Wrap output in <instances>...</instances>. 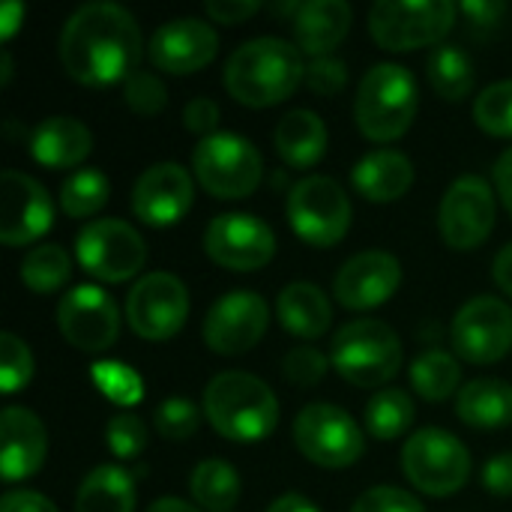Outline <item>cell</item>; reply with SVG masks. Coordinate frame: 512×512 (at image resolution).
Here are the masks:
<instances>
[{
  "instance_id": "1",
  "label": "cell",
  "mask_w": 512,
  "mask_h": 512,
  "mask_svg": "<svg viewBox=\"0 0 512 512\" xmlns=\"http://www.w3.org/2000/svg\"><path fill=\"white\" fill-rule=\"evenodd\" d=\"M141 51V27L120 3H84L60 33V63L69 78L87 87L126 84L138 72Z\"/></svg>"
},
{
  "instance_id": "2",
  "label": "cell",
  "mask_w": 512,
  "mask_h": 512,
  "mask_svg": "<svg viewBox=\"0 0 512 512\" xmlns=\"http://www.w3.org/2000/svg\"><path fill=\"white\" fill-rule=\"evenodd\" d=\"M225 90L249 108L285 102L306 81V60L297 42L258 36L243 42L225 63Z\"/></svg>"
},
{
  "instance_id": "3",
  "label": "cell",
  "mask_w": 512,
  "mask_h": 512,
  "mask_svg": "<svg viewBox=\"0 0 512 512\" xmlns=\"http://www.w3.org/2000/svg\"><path fill=\"white\" fill-rule=\"evenodd\" d=\"M204 417L228 441L255 444L276 432L279 399L276 393L249 372H219L204 390Z\"/></svg>"
},
{
  "instance_id": "4",
  "label": "cell",
  "mask_w": 512,
  "mask_h": 512,
  "mask_svg": "<svg viewBox=\"0 0 512 512\" xmlns=\"http://www.w3.org/2000/svg\"><path fill=\"white\" fill-rule=\"evenodd\" d=\"M420 108V90L414 75L399 63L372 66L357 87L354 96V120L357 129L378 144L399 141Z\"/></svg>"
},
{
  "instance_id": "5",
  "label": "cell",
  "mask_w": 512,
  "mask_h": 512,
  "mask_svg": "<svg viewBox=\"0 0 512 512\" xmlns=\"http://www.w3.org/2000/svg\"><path fill=\"white\" fill-rule=\"evenodd\" d=\"M330 363L348 384L384 390V384H390L402 369V339L390 324L378 318H360L336 330Z\"/></svg>"
},
{
  "instance_id": "6",
  "label": "cell",
  "mask_w": 512,
  "mask_h": 512,
  "mask_svg": "<svg viewBox=\"0 0 512 512\" xmlns=\"http://www.w3.org/2000/svg\"><path fill=\"white\" fill-rule=\"evenodd\" d=\"M192 174L213 198H249L264 180V159L249 138L216 132L195 144Z\"/></svg>"
},
{
  "instance_id": "7",
  "label": "cell",
  "mask_w": 512,
  "mask_h": 512,
  "mask_svg": "<svg viewBox=\"0 0 512 512\" xmlns=\"http://www.w3.org/2000/svg\"><path fill=\"white\" fill-rule=\"evenodd\" d=\"M402 471L414 489L432 498H450L471 480L474 462L468 447L447 429L429 426L414 432L402 447Z\"/></svg>"
},
{
  "instance_id": "8",
  "label": "cell",
  "mask_w": 512,
  "mask_h": 512,
  "mask_svg": "<svg viewBox=\"0 0 512 512\" xmlns=\"http://www.w3.org/2000/svg\"><path fill=\"white\" fill-rule=\"evenodd\" d=\"M456 24L450 0H378L369 9V33L387 51L441 45Z\"/></svg>"
},
{
  "instance_id": "9",
  "label": "cell",
  "mask_w": 512,
  "mask_h": 512,
  "mask_svg": "<svg viewBox=\"0 0 512 512\" xmlns=\"http://www.w3.org/2000/svg\"><path fill=\"white\" fill-rule=\"evenodd\" d=\"M285 213L294 234L318 249L342 243L351 228V198L333 177L324 174H312L294 183Z\"/></svg>"
},
{
  "instance_id": "10",
  "label": "cell",
  "mask_w": 512,
  "mask_h": 512,
  "mask_svg": "<svg viewBox=\"0 0 512 512\" xmlns=\"http://www.w3.org/2000/svg\"><path fill=\"white\" fill-rule=\"evenodd\" d=\"M294 444L312 465L327 468V471L351 468L354 462L363 459V450H366V438L357 420L330 402L306 405L297 414Z\"/></svg>"
},
{
  "instance_id": "11",
  "label": "cell",
  "mask_w": 512,
  "mask_h": 512,
  "mask_svg": "<svg viewBox=\"0 0 512 512\" xmlns=\"http://www.w3.org/2000/svg\"><path fill=\"white\" fill-rule=\"evenodd\" d=\"M75 258L99 282H126L144 270L147 243L123 219H93L75 237Z\"/></svg>"
},
{
  "instance_id": "12",
  "label": "cell",
  "mask_w": 512,
  "mask_h": 512,
  "mask_svg": "<svg viewBox=\"0 0 512 512\" xmlns=\"http://www.w3.org/2000/svg\"><path fill=\"white\" fill-rule=\"evenodd\" d=\"M498 219V192L489 186V180L477 174H465L453 180L441 198L438 207V228L450 249L471 252L483 246Z\"/></svg>"
},
{
  "instance_id": "13",
  "label": "cell",
  "mask_w": 512,
  "mask_h": 512,
  "mask_svg": "<svg viewBox=\"0 0 512 512\" xmlns=\"http://www.w3.org/2000/svg\"><path fill=\"white\" fill-rule=\"evenodd\" d=\"M189 318L186 285L165 270L141 276L126 297V321L135 336L147 342L174 339Z\"/></svg>"
},
{
  "instance_id": "14",
  "label": "cell",
  "mask_w": 512,
  "mask_h": 512,
  "mask_svg": "<svg viewBox=\"0 0 512 512\" xmlns=\"http://www.w3.org/2000/svg\"><path fill=\"white\" fill-rule=\"evenodd\" d=\"M456 357L474 366H492L504 360L512 348V309L501 297L468 300L450 327Z\"/></svg>"
},
{
  "instance_id": "15",
  "label": "cell",
  "mask_w": 512,
  "mask_h": 512,
  "mask_svg": "<svg viewBox=\"0 0 512 512\" xmlns=\"http://www.w3.org/2000/svg\"><path fill=\"white\" fill-rule=\"evenodd\" d=\"M204 252L225 270L252 273L273 261L276 234L252 213H219L204 231Z\"/></svg>"
},
{
  "instance_id": "16",
  "label": "cell",
  "mask_w": 512,
  "mask_h": 512,
  "mask_svg": "<svg viewBox=\"0 0 512 512\" xmlns=\"http://www.w3.org/2000/svg\"><path fill=\"white\" fill-rule=\"evenodd\" d=\"M57 327L72 348L99 354L117 342L120 312L108 291L96 285H75L57 303Z\"/></svg>"
},
{
  "instance_id": "17",
  "label": "cell",
  "mask_w": 512,
  "mask_h": 512,
  "mask_svg": "<svg viewBox=\"0 0 512 512\" xmlns=\"http://www.w3.org/2000/svg\"><path fill=\"white\" fill-rule=\"evenodd\" d=\"M270 324V306L255 291H231L219 297L204 318V342L222 357L252 351Z\"/></svg>"
},
{
  "instance_id": "18",
  "label": "cell",
  "mask_w": 512,
  "mask_h": 512,
  "mask_svg": "<svg viewBox=\"0 0 512 512\" xmlns=\"http://www.w3.org/2000/svg\"><path fill=\"white\" fill-rule=\"evenodd\" d=\"M54 225V204L39 180L6 168L0 174V243L27 246Z\"/></svg>"
},
{
  "instance_id": "19",
  "label": "cell",
  "mask_w": 512,
  "mask_h": 512,
  "mask_svg": "<svg viewBox=\"0 0 512 512\" xmlns=\"http://www.w3.org/2000/svg\"><path fill=\"white\" fill-rule=\"evenodd\" d=\"M219 54V33L204 18H174L156 27L147 45V57L156 69L171 75H189L210 66Z\"/></svg>"
},
{
  "instance_id": "20",
  "label": "cell",
  "mask_w": 512,
  "mask_h": 512,
  "mask_svg": "<svg viewBox=\"0 0 512 512\" xmlns=\"http://www.w3.org/2000/svg\"><path fill=\"white\" fill-rule=\"evenodd\" d=\"M195 201L192 174L180 162L150 165L132 186V213L150 228L177 225Z\"/></svg>"
},
{
  "instance_id": "21",
  "label": "cell",
  "mask_w": 512,
  "mask_h": 512,
  "mask_svg": "<svg viewBox=\"0 0 512 512\" xmlns=\"http://www.w3.org/2000/svg\"><path fill=\"white\" fill-rule=\"evenodd\" d=\"M402 285V264L396 255L369 249L348 258L333 276V294L339 306L351 312H369L384 306Z\"/></svg>"
},
{
  "instance_id": "22",
  "label": "cell",
  "mask_w": 512,
  "mask_h": 512,
  "mask_svg": "<svg viewBox=\"0 0 512 512\" xmlns=\"http://www.w3.org/2000/svg\"><path fill=\"white\" fill-rule=\"evenodd\" d=\"M48 456V432L42 420L21 408L9 405L0 414V474L3 483H21L42 471Z\"/></svg>"
},
{
  "instance_id": "23",
  "label": "cell",
  "mask_w": 512,
  "mask_h": 512,
  "mask_svg": "<svg viewBox=\"0 0 512 512\" xmlns=\"http://www.w3.org/2000/svg\"><path fill=\"white\" fill-rule=\"evenodd\" d=\"M354 12L345 0H306L294 18L297 48L309 57L333 54L348 36Z\"/></svg>"
},
{
  "instance_id": "24",
  "label": "cell",
  "mask_w": 512,
  "mask_h": 512,
  "mask_svg": "<svg viewBox=\"0 0 512 512\" xmlns=\"http://www.w3.org/2000/svg\"><path fill=\"white\" fill-rule=\"evenodd\" d=\"M93 150V135L78 117H45L30 135V153L45 168H75Z\"/></svg>"
},
{
  "instance_id": "25",
  "label": "cell",
  "mask_w": 512,
  "mask_h": 512,
  "mask_svg": "<svg viewBox=\"0 0 512 512\" xmlns=\"http://www.w3.org/2000/svg\"><path fill=\"white\" fill-rule=\"evenodd\" d=\"M354 189L375 204L399 201L414 186V162L399 150H372L351 171Z\"/></svg>"
},
{
  "instance_id": "26",
  "label": "cell",
  "mask_w": 512,
  "mask_h": 512,
  "mask_svg": "<svg viewBox=\"0 0 512 512\" xmlns=\"http://www.w3.org/2000/svg\"><path fill=\"white\" fill-rule=\"evenodd\" d=\"M279 324L297 339H321L333 324V303L315 282H291L276 300Z\"/></svg>"
},
{
  "instance_id": "27",
  "label": "cell",
  "mask_w": 512,
  "mask_h": 512,
  "mask_svg": "<svg viewBox=\"0 0 512 512\" xmlns=\"http://www.w3.org/2000/svg\"><path fill=\"white\" fill-rule=\"evenodd\" d=\"M273 141H276V153L279 159L288 165V168H312L324 159L327 153V126L324 120L309 111V108H294L288 111L276 132H273Z\"/></svg>"
},
{
  "instance_id": "28",
  "label": "cell",
  "mask_w": 512,
  "mask_h": 512,
  "mask_svg": "<svg viewBox=\"0 0 512 512\" xmlns=\"http://www.w3.org/2000/svg\"><path fill=\"white\" fill-rule=\"evenodd\" d=\"M456 414L477 432H498L512 426V384L498 378H477L456 396Z\"/></svg>"
},
{
  "instance_id": "29",
  "label": "cell",
  "mask_w": 512,
  "mask_h": 512,
  "mask_svg": "<svg viewBox=\"0 0 512 512\" xmlns=\"http://www.w3.org/2000/svg\"><path fill=\"white\" fill-rule=\"evenodd\" d=\"M75 512H135V480L120 465L93 468L75 495Z\"/></svg>"
},
{
  "instance_id": "30",
  "label": "cell",
  "mask_w": 512,
  "mask_h": 512,
  "mask_svg": "<svg viewBox=\"0 0 512 512\" xmlns=\"http://www.w3.org/2000/svg\"><path fill=\"white\" fill-rule=\"evenodd\" d=\"M189 492L204 512H234L243 483L225 459H204L189 477Z\"/></svg>"
},
{
  "instance_id": "31",
  "label": "cell",
  "mask_w": 512,
  "mask_h": 512,
  "mask_svg": "<svg viewBox=\"0 0 512 512\" xmlns=\"http://www.w3.org/2000/svg\"><path fill=\"white\" fill-rule=\"evenodd\" d=\"M429 84L432 90L447 99V102H462L465 96L474 93V84H477V69H474V60L465 48L459 45H450V42H441L432 54H429Z\"/></svg>"
},
{
  "instance_id": "32",
  "label": "cell",
  "mask_w": 512,
  "mask_h": 512,
  "mask_svg": "<svg viewBox=\"0 0 512 512\" xmlns=\"http://www.w3.org/2000/svg\"><path fill=\"white\" fill-rule=\"evenodd\" d=\"M411 387L426 399V402H447L450 396H459L456 390H462V366L456 360V354L432 348L423 351L414 363H411Z\"/></svg>"
},
{
  "instance_id": "33",
  "label": "cell",
  "mask_w": 512,
  "mask_h": 512,
  "mask_svg": "<svg viewBox=\"0 0 512 512\" xmlns=\"http://www.w3.org/2000/svg\"><path fill=\"white\" fill-rule=\"evenodd\" d=\"M366 432L378 441H396L402 438L411 423H414V402L405 390L399 387H384L378 390L363 414Z\"/></svg>"
},
{
  "instance_id": "34",
  "label": "cell",
  "mask_w": 512,
  "mask_h": 512,
  "mask_svg": "<svg viewBox=\"0 0 512 512\" xmlns=\"http://www.w3.org/2000/svg\"><path fill=\"white\" fill-rule=\"evenodd\" d=\"M21 282L33 291V294H54L60 291L69 276H72V258L63 246L57 243H42L36 249H30L21 261L18 270Z\"/></svg>"
},
{
  "instance_id": "35",
  "label": "cell",
  "mask_w": 512,
  "mask_h": 512,
  "mask_svg": "<svg viewBox=\"0 0 512 512\" xmlns=\"http://www.w3.org/2000/svg\"><path fill=\"white\" fill-rule=\"evenodd\" d=\"M111 198V183L99 168H78L60 186V207L72 219H87L99 213Z\"/></svg>"
},
{
  "instance_id": "36",
  "label": "cell",
  "mask_w": 512,
  "mask_h": 512,
  "mask_svg": "<svg viewBox=\"0 0 512 512\" xmlns=\"http://www.w3.org/2000/svg\"><path fill=\"white\" fill-rule=\"evenodd\" d=\"M474 123L495 138H512V78L480 90L474 99Z\"/></svg>"
},
{
  "instance_id": "37",
  "label": "cell",
  "mask_w": 512,
  "mask_h": 512,
  "mask_svg": "<svg viewBox=\"0 0 512 512\" xmlns=\"http://www.w3.org/2000/svg\"><path fill=\"white\" fill-rule=\"evenodd\" d=\"M33 378V354L15 333H0V390L21 393Z\"/></svg>"
},
{
  "instance_id": "38",
  "label": "cell",
  "mask_w": 512,
  "mask_h": 512,
  "mask_svg": "<svg viewBox=\"0 0 512 512\" xmlns=\"http://www.w3.org/2000/svg\"><path fill=\"white\" fill-rule=\"evenodd\" d=\"M153 423H156V432L168 441H186L198 432L201 426V408L183 396H171L165 399L156 414H153Z\"/></svg>"
},
{
  "instance_id": "39",
  "label": "cell",
  "mask_w": 512,
  "mask_h": 512,
  "mask_svg": "<svg viewBox=\"0 0 512 512\" xmlns=\"http://www.w3.org/2000/svg\"><path fill=\"white\" fill-rule=\"evenodd\" d=\"M90 375H93L96 387H99L111 402H117V405H123V408L135 405V402L144 396L141 378H138L129 366H123V363H111V360L96 363V366L90 369Z\"/></svg>"
},
{
  "instance_id": "40",
  "label": "cell",
  "mask_w": 512,
  "mask_h": 512,
  "mask_svg": "<svg viewBox=\"0 0 512 512\" xmlns=\"http://www.w3.org/2000/svg\"><path fill=\"white\" fill-rule=\"evenodd\" d=\"M123 99L126 105L141 114V117H156L165 111L168 105V87L159 75L153 72H135L126 84H123Z\"/></svg>"
},
{
  "instance_id": "41",
  "label": "cell",
  "mask_w": 512,
  "mask_h": 512,
  "mask_svg": "<svg viewBox=\"0 0 512 512\" xmlns=\"http://www.w3.org/2000/svg\"><path fill=\"white\" fill-rule=\"evenodd\" d=\"M144 447H147V429L135 414L120 411L108 420V450L117 459H123V462L138 459L144 453Z\"/></svg>"
},
{
  "instance_id": "42",
  "label": "cell",
  "mask_w": 512,
  "mask_h": 512,
  "mask_svg": "<svg viewBox=\"0 0 512 512\" xmlns=\"http://www.w3.org/2000/svg\"><path fill=\"white\" fill-rule=\"evenodd\" d=\"M330 369V360L318 348H294L282 360V375L294 387H318Z\"/></svg>"
},
{
  "instance_id": "43",
  "label": "cell",
  "mask_w": 512,
  "mask_h": 512,
  "mask_svg": "<svg viewBox=\"0 0 512 512\" xmlns=\"http://www.w3.org/2000/svg\"><path fill=\"white\" fill-rule=\"evenodd\" d=\"M306 84H309L312 93H318V96H324V99L342 93L345 84H348V66H345V60H339V57H333V54H327V57H312V60L306 63Z\"/></svg>"
},
{
  "instance_id": "44",
  "label": "cell",
  "mask_w": 512,
  "mask_h": 512,
  "mask_svg": "<svg viewBox=\"0 0 512 512\" xmlns=\"http://www.w3.org/2000/svg\"><path fill=\"white\" fill-rule=\"evenodd\" d=\"M351 512H426V507L405 489L396 486H375L354 501Z\"/></svg>"
},
{
  "instance_id": "45",
  "label": "cell",
  "mask_w": 512,
  "mask_h": 512,
  "mask_svg": "<svg viewBox=\"0 0 512 512\" xmlns=\"http://www.w3.org/2000/svg\"><path fill=\"white\" fill-rule=\"evenodd\" d=\"M183 126L201 138H210L216 135V126H219V105L210 99V96H198V99H189L186 108H183Z\"/></svg>"
},
{
  "instance_id": "46",
  "label": "cell",
  "mask_w": 512,
  "mask_h": 512,
  "mask_svg": "<svg viewBox=\"0 0 512 512\" xmlns=\"http://www.w3.org/2000/svg\"><path fill=\"white\" fill-rule=\"evenodd\" d=\"M483 486L495 498H512V450L492 456L483 465Z\"/></svg>"
},
{
  "instance_id": "47",
  "label": "cell",
  "mask_w": 512,
  "mask_h": 512,
  "mask_svg": "<svg viewBox=\"0 0 512 512\" xmlns=\"http://www.w3.org/2000/svg\"><path fill=\"white\" fill-rule=\"evenodd\" d=\"M258 9H261L258 0H210L207 3V15L219 24H228V27L252 18Z\"/></svg>"
},
{
  "instance_id": "48",
  "label": "cell",
  "mask_w": 512,
  "mask_h": 512,
  "mask_svg": "<svg viewBox=\"0 0 512 512\" xmlns=\"http://www.w3.org/2000/svg\"><path fill=\"white\" fill-rule=\"evenodd\" d=\"M0 512H60L54 507L51 498L30 492V489H18V492H6L0 498Z\"/></svg>"
},
{
  "instance_id": "49",
  "label": "cell",
  "mask_w": 512,
  "mask_h": 512,
  "mask_svg": "<svg viewBox=\"0 0 512 512\" xmlns=\"http://www.w3.org/2000/svg\"><path fill=\"white\" fill-rule=\"evenodd\" d=\"M462 12L468 15V21L474 27H495L507 15V3H498V0H468V3H462Z\"/></svg>"
},
{
  "instance_id": "50",
  "label": "cell",
  "mask_w": 512,
  "mask_h": 512,
  "mask_svg": "<svg viewBox=\"0 0 512 512\" xmlns=\"http://www.w3.org/2000/svg\"><path fill=\"white\" fill-rule=\"evenodd\" d=\"M492 180H495V192H498V198L504 201L507 213L512 216V147L510 150H504V156L495 162V168H492Z\"/></svg>"
},
{
  "instance_id": "51",
  "label": "cell",
  "mask_w": 512,
  "mask_h": 512,
  "mask_svg": "<svg viewBox=\"0 0 512 512\" xmlns=\"http://www.w3.org/2000/svg\"><path fill=\"white\" fill-rule=\"evenodd\" d=\"M492 276H495V285H498L507 297H512V243H507V246L495 255Z\"/></svg>"
},
{
  "instance_id": "52",
  "label": "cell",
  "mask_w": 512,
  "mask_h": 512,
  "mask_svg": "<svg viewBox=\"0 0 512 512\" xmlns=\"http://www.w3.org/2000/svg\"><path fill=\"white\" fill-rule=\"evenodd\" d=\"M24 15H27L24 3H18V0H9V3H3V6H0V39H9V36H15V30L21 27Z\"/></svg>"
},
{
  "instance_id": "53",
  "label": "cell",
  "mask_w": 512,
  "mask_h": 512,
  "mask_svg": "<svg viewBox=\"0 0 512 512\" xmlns=\"http://www.w3.org/2000/svg\"><path fill=\"white\" fill-rule=\"evenodd\" d=\"M267 512H321L309 498H303V495H297V492H288V495H279Z\"/></svg>"
},
{
  "instance_id": "54",
  "label": "cell",
  "mask_w": 512,
  "mask_h": 512,
  "mask_svg": "<svg viewBox=\"0 0 512 512\" xmlns=\"http://www.w3.org/2000/svg\"><path fill=\"white\" fill-rule=\"evenodd\" d=\"M147 512H204L201 507H192V504H186V501H180V498H159V501H153Z\"/></svg>"
},
{
  "instance_id": "55",
  "label": "cell",
  "mask_w": 512,
  "mask_h": 512,
  "mask_svg": "<svg viewBox=\"0 0 512 512\" xmlns=\"http://www.w3.org/2000/svg\"><path fill=\"white\" fill-rule=\"evenodd\" d=\"M9 78H12V57H9V51L3 48V51H0V84H9Z\"/></svg>"
}]
</instances>
